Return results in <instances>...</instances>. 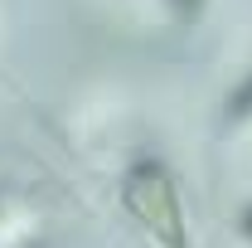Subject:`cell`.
Wrapping results in <instances>:
<instances>
[{
    "label": "cell",
    "mask_w": 252,
    "mask_h": 248,
    "mask_svg": "<svg viewBox=\"0 0 252 248\" xmlns=\"http://www.w3.org/2000/svg\"><path fill=\"white\" fill-rule=\"evenodd\" d=\"M243 234H248V239H252V205H248V209H243Z\"/></svg>",
    "instance_id": "277c9868"
},
{
    "label": "cell",
    "mask_w": 252,
    "mask_h": 248,
    "mask_svg": "<svg viewBox=\"0 0 252 248\" xmlns=\"http://www.w3.org/2000/svg\"><path fill=\"white\" fill-rule=\"evenodd\" d=\"M126 205L131 214L141 219L160 244L185 248V219L175 205V185H170V170L160 161H136L131 175H126Z\"/></svg>",
    "instance_id": "6da1fadb"
},
{
    "label": "cell",
    "mask_w": 252,
    "mask_h": 248,
    "mask_svg": "<svg viewBox=\"0 0 252 248\" xmlns=\"http://www.w3.org/2000/svg\"><path fill=\"white\" fill-rule=\"evenodd\" d=\"M170 10H175L180 20H194V15L204 10V0H170Z\"/></svg>",
    "instance_id": "3957f363"
},
{
    "label": "cell",
    "mask_w": 252,
    "mask_h": 248,
    "mask_svg": "<svg viewBox=\"0 0 252 248\" xmlns=\"http://www.w3.org/2000/svg\"><path fill=\"white\" fill-rule=\"evenodd\" d=\"M228 112H233V117H252V78L243 83V88H238V93H233V102H228Z\"/></svg>",
    "instance_id": "7a4b0ae2"
}]
</instances>
